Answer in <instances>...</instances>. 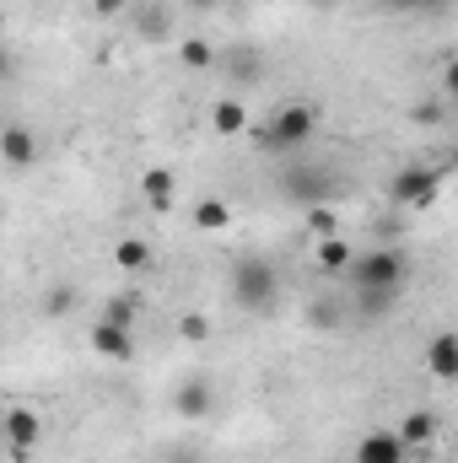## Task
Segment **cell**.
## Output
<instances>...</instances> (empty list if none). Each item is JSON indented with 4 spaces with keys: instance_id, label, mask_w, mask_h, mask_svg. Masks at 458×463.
<instances>
[{
    "instance_id": "6da1fadb",
    "label": "cell",
    "mask_w": 458,
    "mask_h": 463,
    "mask_svg": "<svg viewBox=\"0 0 458 463\" xmlns=\"http://www.w3.org/2000/svg\"><path fill=\"white\" fill-rule=\"evenodd\" d=\"M281 297V275L270 259H237L232 264V302L243 313H270Z\"/></svg>"
},
{
    "instance_id": "7a4b0ae2",
    "label": "cell",
    "mask_w": 458,
    "mask_h": 463,
    "mask_svg": "<svg viewBox=\"0 0 458 463\" xmlns=\"http://www.w3.org/2000/svg\"><path fill=\"white\" fill-rule=\"evenodd\" d=\"M345 275L356 280V291H388L394 297L405 286V275H410V259L399 248H372V253H356Z\"/></svg>"
},
{
    "instance_id": "3957f363",
    "label": "cell",
    "mask_w": 458,
    "mask_h": 463,
    "mask_svg": "<svg viewBox=\"0 0 458 463\" xmlns=\"http://www.w3.org/2000/svg\"><path fill=\"white\" fill-rule=\"evenodd\" d=\"M443 184H448V167L410 162V167H399V173L388 178V200H394L399 211H426V205L443 194Z\"/></svg>"
},
{
    "instance_id": "277c9868",
    "label": "cell",
    "mask_w": 458,
    "mask_h": 463,
    "mask_svg": "<svg viewBox=\"0 0 458 463\" xmlns=\"http://www.w3.org/2000/svg\"><path fill=\"white\" fill-rule=\"evenodd\" d=\"M313 129H319V109L313 103H281L270 129H264V151H297V146L313 140Z\"/></svg>"
},
{
    "instance_id": "5b68a950",
    "label": "cell",
    "mask_w": 458,
    "mask_h": 463,
    "mask_svg": "<svg viewBox=\"0 0 458 463\" xmlns=\"http://www.w3.org/2000/svg\"><path fill=\"white\" fill-rule=\"evenodd\" d=\"M281 194L297 200V205H329L340 189H335V173H324V167H286L281 173Z\"/></svg>"
},
{
    "instance_id": "8992f818",
    "label": "cell",
    "mask_w": 458,
    "mask_h": 463,
    "mask_svg": "<svg viewBox=\"0 0 458 463\" xmlns=\"http://www.w3.org/2000/svg\"><path fill=\"white\" fill-rule=\"evenodd\" d=\"M0 420H5V453H11V458H33V448H38V437H43L38 410L11 404V410H0Z\"/></svg>"
},
{
    "instance_id": "52a82bcc",
    "label": "cell",
    "mask_w": 458,
    "mask_h": 463,
    "mask_svg": "<svg viewBox=\"0 0 458 463\" xmlns=\"http://www.w3.org/2000/svg\"><path fill=\"white\" fill-rule=\"evenodd\" d=\"M173 410L184 415V420H205L211 410H216V388H211V377H184L178 388H173Z\"/></svg>"
},
{
    "instance_id": "ba28073f",
    "label": "cell",
    "mask_w": 458,
    "mask_h": 463,
    "mask_svg": "<svg viewBox=\"0 0 458 463\" xmlns=\"http://www.w3.org/2000/svg\"><path fill=\"white\" fill-rule=\"evenodd\" d=\"M0 162L5 167H33L38 162V135L27 124H5L0 129Z\"/></svg>"
},
{
    "instance_id": "9c48e42d",
    "label": "cell",
    "mask_w": 458,
    "mask_h": 463,
    "mask_svg": "<svg viewBox=\"0 0 458 463\" xmlns=\"http://www.w3.org/2000/svg\"><path fill=\"white\" fill-rule=\"evenodd\" d=\"M356 463H410V448L394 431H367L356 442Z\"/></svg>"
},
{
    "instance_id": "30bf717a",
    "label": "cell",
    "mask_w": 458,
    "mask_h": 463,
    "mask_svg": "<svg viewBox=\"0 0 458 463\" xmlns=\"http://www.w3.org/2000/svg\"><path fill=\"white\" fill-rule=\"evenodd\" d=\"M405 448H410V458H426V448L437 442V415L432 410H415V415H405L399 420V431H394Z\"/></svg>"
},
{
    "instance_id": "8fae6325",
    "label": "cell",
    "mask_w": 458,
    "mask_h": 463,
    "mask_svg": "<svg viewBox=\"0 0 458 463\" xmlns=\"http://www.w3.org/2000/svg\"><path fill=\"white\" fill-rule=\"evenodd\" d=\"M87 345L98 350L103 361H135V335L129 329H114V324H92V335H87Z\"/></svg>"
},
{
    "instance_id": "7c38bea8",
    "label": "cell",
    "mask_w": 458,
    "mask_h": 463,
    "mask_svg": "<svg viewBox=\"0 0 458 463\" xmlns=\"http://www.w3.org/2000/svg\"><path fill=\"white\" fill-rule=\"evenodd\" d=\"M243 129H248V103H243V98H216V103H211V135L237 140Z\"/></svg>"
},
{
    "instance_id": "4fadbf2b",
    "label": "cell",
    "mask_w": 458,
    "mask_h": 463,
    "mask_svg": "<svg viewBox=\"0 0 458 463\" xmlns=\"http://www.w3.org/2000/svg\"><path fill=\"white\" fill-rule=\"evenodd\" d=\"M140 194H146L151 211H167V205L178 200V178H173V167H151V173L140 178Z\"/></svg>"
},
{
    "instance_id": "5bb4252c",
    "label": "cell",
    "mask_w": 458,
    "mask_h": 463,
    "mask_svg": "<svg viewBox=\"0 0 458 463\" xmlns=\"http://www.w3.org/2000/svg\"><path fill=\"white\" fill-rule=\"evenodd\" d=\"M426 372H432L437 383H453L458 377V340L453 335H437V340L426 345Z\"/></svg>"
},
{
    "instance_id": "9a60e30c",
    "label": "cell",
    "mask_w": 458,
    "mask_h": 463,
    "mask_svg": "<svg viewBox=\"0 0 458 463\" xmlns=\"http://www.w3.org/2000/svg\"><path fill=\"white\" fill-rule=\"evenodd\" d=\"M114 269H124V275L151 269V242H140V237H119L114 242Z\"/></svg>"
},
{
    "instance_id": "2e32d148",
    "label": "cell",
    "mask_w": 458,
    "mask_h": 463,
    "mask_svg": "<svg viewBox=\"0 0 458 463\" xmlns=\"http://www.w3.org/2000/svg\"><path fill=\"white\" fill-rule=\"evenodd\" d=\"M350 259H356V253H350L345 237H319V269H324V275H345Z\"/></svg>"
},
{
    "instance_id": "e0dca14e",
    "label": "cell",
    "mask_w": 458,
    "mask_h": 463,
    "mask_svg": "<svg viewBox=\"0 0 458 463\" xmlns=\"http://www.w3.org/2000/svg\"><path fill=\"white\" fill-rule=\"evenodd\" d=\"M195 227L211 232V237H222V232L232 227V205L227 200H200V205H195Z\"/></svg>"
},
{
    "instance_id": "ac0fdd59",
    "label": "cell",
    "mask_w": 458,
    "mask_h": 463,
    "mask_svg": "<svg viewBox=\"0 0 458 463\" xmlns=\"http://www.w3.org/2000/svg\"><path fill=\"white\" fill-rule=\"evenodd\" d=\"M178 65H184V71H211V65H216V43L184 38V43H178Z\"/></svg>"
},
{
    "instance_id": "d6986e66",
    "label": "cell",
    "mask_w": 458,
    "mask_h": 463,
    "mask_svg": "<svg viewBox=\"0 0 458 463\" xmlns=\"http://www.w3.org/2000/svg\"><path fill=\"white\" fill-rule=\"evenodd\" d=\"M65 313H76V286H49V297H43V318H65Z\"/></svg>"
},
{
    "instance_id": "ffe728a7",
    "label": "cell",
    "mask_w": 458,
    "mask_h": 463,
    "mask_svg": "<svg viewBox=\"0 0 458 463\" xmlns=\"http://www.w3.org/2000/svg\"><path fill=\"white\" fill-rule=\"evenodd\" d=\"M178 340L205 345V340H211V318H205V313H178Z\"/></svg>"
},
{
    "instance_id": "44dd1931",
    "label": "cell",
    "mask_w": 458,
    "mask_h": 463,
    "mask_svg": "<svg viewBox=\"0 0 458 463\" xmlns=\"http://www.w3.org/2000/svg\"><path fill=\"white\" fill-rule=\"evenodd\" d=\"M308 232H313V237H340L335 205H308Z\"/></svg>"
},
{
    "instance_id": "7402d4cb",
    "label": "cell",
    "mask_w": 458,
    "mask_h": 463,
    "mask_svg": "<svg viewBox=\"0 0 458 463\" xmlns=\"http://www.w3.org/2000/svg\"><path fill=\"white\" fill-rule=\"evenodd\" d=\"M103 324H114V329H135V302H129V297L109 302V307H103Z\"/></svg>"
},
{
    "instance_id": "603a6c76",
    "label": "cell",
    "mask_w": 458,
    "mask_h": 463,
    "mask_svg": "<svg viewBox=\"0 0 458 463\" xmlns=\"http://www.w3.org/2000/svg\"><path fill=\"white\" fill-rule=\"evenodd\" d=\"M383 5H388V11H399V16H410V11L421 16V11H448L453 0H383Z\"/></svg>"
},
{
    "instance_id": "cb8c5ba5",
    "label": "cell",
    "mask_w": 458,
    "mask_h": 463,
    "mask_svg": "<svg viewBox=\"0 0 458 463\" xmlns=\"http://www.w3.org/2000/svg\"><path fill=\"white\" fill-rule=\"evenodd\" d=\"M410 118H415V124H426V129H432V124H443V118H448V98H432V103H421Z\"/></svg>"
},
{
    "instance_id": "d4e9b609",
    "label": "cell",
    "mask_w": 458,
    "mask_h": 463,
    "mask_svg": "<svg viewBox=\"0 0 458 463\" xmlns=\"http://www.w3.org/2000/svg\"><path fill=\"white\" fill-rule=\"evenodd\" d=\"M140 33H146V38H162V33H167V16H162V11H151V16L140 22Z\"/></svg>"
},
{
    "instance_id": "484cf974",
    "label": "cell",
    "mask_w": 458,
    "mask_h": 463,
    "mask_svg": "<svg viewBox=\"0 0 458 463\" xmlns=\"http://www.w3.org/2000/svg\"><path fill=\"white\" fill-rule=\"evenodd\" d=\"M162 463H205V458H200V453H189V448H178V453H167Z\"/></svg>"
},
{
    "instance_id": "4316f807",
    "label": "cell",
    "mask_w": 458,
    "mask_h": 463,
    "mask_svg": "<svg viewBox=\"0 0 458 463\" xmlns=\"http://www.w3.org/2000/svg\"><path fill=\"white\" fill-rule=\"evenodd\" d=\"M5 76H11V54L0 49V81H5Z\"/></svg>"
},
{
    "instance_id": "83f0119b",
    "label": "cell",
    "mask_w": 458,
    "mask_h": 463,
    "mask_svg": "<svg viewBox=\"0 0 458 463\" xmlns=\"http://www.w3.org/2000/svg\"><path fill=\"white\" fill-rule=\"evenodd\" d=\"M119 5H124V0H98V11H103V16H109V11H119Z\"/></svg>"
},
{
    "instance_id": "f1b7e54d",
    "label": "cell",
    "mask_w": 458,
    "mask_h": 463,
    "mask_svg": "<svg viewBox=\"0 0 458 463\" xmlns=\"http://www.w3.org/2000/svg\"><path fill=\"white\" fill-rule=\"evenodd\" d=\"M0 448H5V420H0Z\"/></svg>"
},
{
    "instance_id": "f546056e",
    "label": "cell",
    "mask_w": 458,
    "mask_h": 463,
    "mask_svg": "<svg viewBox=\"0 0 458 463\" xmlns=\"http://www.w3.org/2000/svg\"><path fill=\"white\" fill-rule=\"evenodd\" d=\"M195 5H216V0H195Z\"/></svg>"
},
{
    "instance_id": "4dcf8cb0",
    "label": "cell",
    "mask_w": 458,
    "mask_h": 463,
    "mask_svg": "<svg viewBox=\"0 0 458 463\" xmlns=\"http://www.w3.org/2000/svg\"><path fill=\"white\" fill-rule=\"evenodd\" d=\"M0 33H5V16H0Z\"/></svg>"
}]
</instances>
